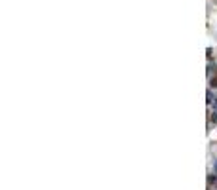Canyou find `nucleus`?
Instances as JSON below:
<instances>
[{"instance_id": "nucleus-3", "label": "nucleus", "mask_w": 217, "mask_h": 190, "mask_svg": "<svg viewBox=\"0 0 217 190\" xmlns=\"http://www.w3.org/2000/svg\"><path fill=\"white\" fill-rule=\"evenodd\" d=\"M212 120H213V122L217 124V112H213V114H212Z\"/></svg>"}, {"instance_id": "nucleus-1", "label": "nucleus", "mask_w": 217, "mask_h": 190, "mask_svg": "<svg viewBox=\"0 0 217 190\" xmlns=\"http://www.w3.org/2000/svg\"><path fill=\"white\" fill-rule=\"evenodd\" d=\"M208 103L212 105V103H215V97L212 95V91H208Z\"/></svg>"}, {"instance_id": "nucleus-4", "label": "nucleus", "mask_w": 217, "mask_h": 190, "mask_svg": "<svg viewBox=\"0 0 217 190\" xmlns=\"http://www.w3.org/2000/svg\"><path fill=\"white\" fill-rule=\"evenodd\" d=\"M215 169H217V162H215Z\"/></svg>"}, {"instance_id": "nucleus-2", "label": "nucleus", "mask_w": 217, "mask_h": 190, "mask_svg": "<svg viewBox=\"0 0 217 190\" xmlns=\"http://www.w3.org/2000/svg\"><path fill=\"white\" fill-rule=\"evenodd\" d=\"M209 84H212V86H213V87H217V74H215V76H213V78H212V82H209Z\"/></svg>"}]
</instances>
